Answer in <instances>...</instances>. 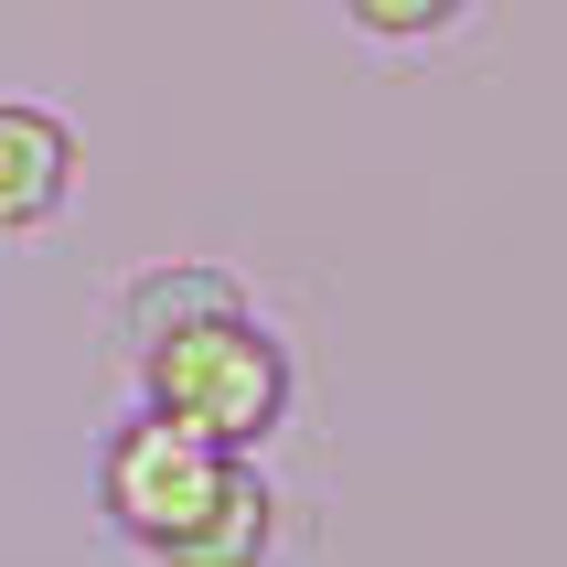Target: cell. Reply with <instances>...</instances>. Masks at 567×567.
I'll use <instances>...</instances> for the list:
<instances>
[{
  "label": "cell",
  "mask_w": 567,
  "mask_h": 567,
  "mask_svg": "<svg viewBox=\"0 0 567 567\" xmlns=\"http://www.w3.org/2000/svg\"><path fill=\"white\" fill-rule=\"evenodd\" d=\"M215 311H247V289L225 268H151V279H128V353L183 332V321H215Z\"/></svg>",
  "instance_id": "obj_5"
},
{
  "label": "cell",
  "mask_w": 567,
  "mask_h": 567,
  "mask_svg": "<svg viewBox=\"0 0 567 567\" xmlns=\"http://www.w3.org/2000/svg\"><path fill=\"white\" fill-rule=\"evenodd\" d=\"M268 546H279V493L257 482V461L236 482H225V504L193 525L183 546H161L151 567H268Z\"/></svg>",
  "instance_id": "obj_4"
},
{
  "label": "cell",
  "mask_w": 567,
  "mask_h": 567,
  "mask_svg": "<svg viewBox=\"0 0 567 567\" xmlns=\"http://www.w3.org/2000/svg\"><path fill=\"white\" fill-rule=\"evenodd\" d=\"M236 472H247V450H215L204 429L140 408L118 440H107V461H96V504H107V525H118L140 557H161V546H183L193 525L225 504Z\"/></svg>",
  "instance_id": "obj_2"
},
{
  "label": "cell",
  "mask_w": 567,
  "mask_h": 567,
  "mask_svg": "<svg viewBox=\"0 0 567 567\" xmlns=\"http://www.w3.org/2000/svg\"><path fill=\"white\" fill-rule=\"evenodd\" d=\"M64 193H75V128L32 96H0V236L54 225Z\"/></svg>",
  "instance_id": "obj_3"
},
{
  "label": "cell",
  "mask_w": 567,
  "mask_h": 567,
  "mask_svg": "<svg viewBox=\"0 0 567 567\" xmlns=\"http://www.w3.org/2000/svg\"><path fill=\"white\" fill-rule=\"evenodd\" d=\"M140 396L161 417L204 429L215 450H257L289 417V353L257 311H215V321H183V332L140 343Z\"/></svg>",
  "instance_id": "obj_1"
},
{
  "label": "cell",
  "mask_w": 567,
  "mask_h": 567,
  "mask_svg": "<svg viewBox=\"0 0 567 567\" xmlns=\"http://www.w3.org/2000/svg\"><path fill=\"white\" fill-rule=\"evenodd\" d=\"M353 32H375V43H429V32H450L472 0H343Z\"/></svg>",
  "instance_id": "obj_6"
}]
</instances>
